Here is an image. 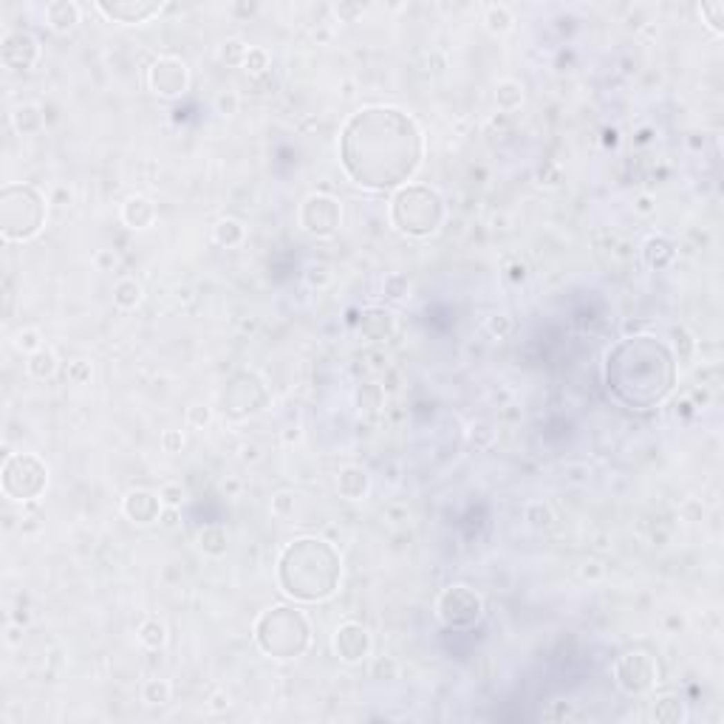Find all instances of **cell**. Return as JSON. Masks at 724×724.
Wrapping results in <instances>:
<instances>
[{
  "label": "cell",
  "mask_w": 724,
  "mask_h": 724,
  "mask_svg": "<svg viewBox=\"0 0 724 724\" xmlns=\"http://www.w3.org/2000/svg\"><path fill=\"white\" fill-rule=\"evenodd\" d=\"M405 216H394V224L413 235V238H425V235H433L441 224V216H444V204L439 198L436 190L430 187H408L402 190L397 198H394V207H390V213H402Z\"/></svg>",
  "instance_id": "obj_1"
},
{
  "label": "cell",
  "mask_w": 724,
  "mask_h": 724,
  "mask_svg": "<svg viewBox=\"0 0 724 724\" xmlns=\"http://www.w3.org/2000/svg\"><path fill=\"white\" fill-rule=\"evenodd\" d=\"M258 622L263 625H272L278 634L275 637H260L258 645L272 654V656H278V659H292L297 654H303L309 640H312V628H309V620L300 614L297 609H269L266 614L258 617Z\"/></svg>",
  "instance_id": "obj_2"
},
{
  "label": "cell",
  "mask_w": 724,
  "mask_h": 724,
  "mask_svg": "<svg viewBox=\"0 0 724 724\" xmlns=\"http://www.w3.org/2000/svg\"><path fill=\"white\" fill-rule=\"evenodd\" d=\"M481 597L470 589V586H450L439 594V602H436V611L441 617L444 625H452V628H464V625H473L478 617H481Z\"/></svg>",
  "instance_id": "obj_3"
},
{
  "label": "cell",
  "mask_w": 724,
  "mask_h": 724,
  "mask_svg": "<svg viewBox=\"0 0 724 724\" xmlns=\"http://www.w3.org/2000/svg\"><path fill=\"white\" fill-rule=\"evenodd\" d=\"M614 676H617V685L625 693H645V690L654 687L659 668H656V662L648 651H628L617 659Z\"/></svg>",
  "instance_id": "obj_4"
},
{
  "label": "cell",
  "mask_w": 724,
  "mask_h": 724,
  "mask_svg": "<svg viewBox=\"0 0 724 724\" xmlns=\"http://www.w3.org/2000/svg\"><path fill=\"white\" fill-rule=\"evenodd\" d=\"M340 218H343L340 201L331 198V196H323V193H312L303 201V207H300V224H303L306 232H312L317 238L334 235L337 227H340Z\"/></svg>",
  "instance_id": "obj_5"
},
{
  "label": "cell",
  "mask_w": 724,
  "mask_h": 724,
  "mask_svg": "<svg viewBox=\"0 0 724 724\" xmlns=\"http://www.w3.org/2000/svg\"><path fill=\"white\" fill-rule=\"evenodd\" d=\"M147 85L153 90L156 97H164V99H173V97H181L190 85V71L184 66V59L178 57H159L153 66H150V74H147Z\"/></svg>",
  "instance_id": "obj_6"
},
{
  "label": "cell",
  "mask_w": 724,
  "mask_h": 724,
  "mask_svg": "<svg viewBox=\"0 0 724 724\" xmlns=\"http://www.w3.org/2000/svg\"><path fill=\"white\" fill-rule=\"evenodd\" d=\"M0 54H3V63L9 68H32L40 63V40L32 35V32H23V28H17V32H9L3 37V48H0Z\"/></svg>",
  "instance_id": "obj_7"
},
{
  "label": "cell",
  "mask_w": 724,
  "mask_h": 724,
  "mask_svg": "<svg viewBox=\"0 0 724 724\" xmlns=\"http://www.w3.org/2000/svg\"><path fill=\"white\" fill-rule=\"evenodd\" d=\"M334 651L343 662H348V665H356V662H362L368 654H371V634L365 625H359V622H343L334 634Z\"/></svg>",
  "instance_id": "obj_8"
},
{
  "label": "cell",
  "mask_w": 724,
  "mask_h": 724,
  "mask_svg": "<svg viewBox=\"0 0 724 724\" xmlns=\"http://www.w3.org/2000/svg\"><path fill=\"white\" fill-rule=\"evenodd\" d=\"M162 498L156 493H150V490H131L122 501V512L139 526H147V524H153L159 521L162 515Z\"/></svg>",
  "instance_id": "obj_9"
},
{
  "label": "cell",
  "mask_w": 724,
  "mask_h": 724,
  "mask_svg": "<svg viewBox=\"0 0 724 724\" xmlns=\"http://www.w3.org/2000/svg\"><path fill=\"white\" fill-rule=\"evenodd\" d=\"M97 12L119 23H142L162 12V3H97Z\"/></svg>",
  "instance_id": "obj_10"
},
{
  "label": "cell",
  "mask_w": 724,
  "mask_h": 724,
  "mask_svg": "<svg viewBox=\"0 0 724 724\" xmlns=\"http://www.w3.org/2000/svg\"><path fill=\"white\" fill-rule=\"evenodd\" d=\"M79 17H82V9L74 3V0H54V3H46V23L59 35L74 32Z\"/></svg>",
  "instance_id": "obj_11"
},
{
  "label": "cell",
  "mask_w": 724,
  "mask_h": 724,
  "mask_svg": "<svg viewBox=\"0 0 724 724\" xmlns=\"http://www.w3.org/2000/svg\"><path fill=\"white\" fill-rule=\"evenodd\" d=\"M122 221L131 229H147L150 224L156 221V204L144 198V196H131L122 204Z\"/></svg>",
  "instance_id": "obj_12"
},
{
  "label": "cell",
  "mask_w": 724,
  "mask_h": 724,
  "mask_svg": "<svg viewBox=\"0 0 724 724\" xmlns=\"http://www.w3.org/2000/svg\"><path fill=\"white\" fill-rule=\"evenodd\" d=\"M368 487H371L368 473L362 470V467H356V464H348V467H343V470L337 473V490H340V495L348 498V501L365 498Z\"/></svg>",
  "instance_id": "obj_13"
},
{
  "label": "cell",
  "mask_w": 724,
  "mask_h": 724,
  "mask_svg": "<svg viewBox=\"0 0 724 724\" xmlns=\"http://www.w3.org/2000/svg\"><path fill=\"white\" fill-rule=\"evenodd\" d=\"M642 258H645V263L651 269H665V266L674 263L676 249H674V244L665 235H651L645 240V247H642Z\"/></svg>",
  "instance_id": "obj_14"
},
{
  "label": "cell",
  "mask_w": 724,
  "mask_h": 724,
  "mask_svg": "<svg viewBox=\"0 0 724 724\" xmlns=\"http://www.w3.org/2000/svg\"><path fill=\"white\" fill-rule=\"evenodd\" d=\"M57 368H59V359H57V354H54V348H48V345H43L40 351H35V354H28V362H26V371H28V377H35V379H51L54 374H57Z\"/></svg>",
  "instance_id": "obj_15"
},
{
  "label": "cell",
  "mask_w": 724,
  "mask_h": 724,
  "mask_svg": "<svg viewBox=\"0 0 724 724\" xmlns=\"http://www.w3.org/2000/svg\"><path fill=\"white\" fill-rule=\"evenodd\" d=\"M651 718L654 721H662V724H679L687 718V710H685V702L679 696H674V693H668V696H659L651 707Z\"/></svg>",
  "instance_id": "obj_16"
},
{
  "label": "cell",
  "mask_w": 724,
  "mask_h": 724,
  "mask_svg": "<svg viewBox=\"0 0 724 724\" xmlns=\"http://www.w3.org/2000/svg\"><path fill=\"white\" fill-rule=\"evenodd\" d=\"M139 642L144 645V648H150V651H159V648H164V642H167V625L159 620V617H144L142 622H139Z\"/></svg>",
  "instance_id": "obj_17"
},
{
  "label": "cell",
  "mask_w": 724,
  "mask_h": 724,
  "mask_svg": "<svg viewBox=\"0 0 724 724\" xmlns=\"http://www.w3.org/2000/svg\"><path fill=\"white\" fill-rule=\"evenodd\" d=\"M495 105L504 113H512L524 105V85L518 79H501L495 85Z\"/></svg>",
  "instance_id": "obj_18"
},
{
  "label": "cell",
  "mask_w": 724,
  "mask_h": 724,
  "mask_svg": "<svg viewBox=\"0 0 724 724\" xmlns=\"http://www.w3.org/2000/svg\"><path fill=\"white\" fill-rule=\"evenodd\" d=\"M244 238H247V229H244V224L235 221V218H221L213 227V240L218 247H224V249H232L238 244H244Z\"/></svg>",
  "instance_id": "obj_19"
},
{
  "label": "cell",
  "mask_w": 724,
  "mask_h": 724,
  "mask_svg": "<svg viewBox=\"0 0 724 724\" xmlns=\"http://www.w3.org/2000/svg\"><path fill=\"white\" fill-rule=\"evenodd\" d=\"M142 294H144V289H142V283L136 278H122V280H116V286H113V303L119 309L131 312V309H136L142 303Z\"/></svg>",
  "instance_id": "obj_20"
},
{
  "label": "cell",
  "mask_w": 724,
  "mask_h": 724,
  "mask_svg": "<svg viewBox=\"0 0 724 724\" xmlns=\"http://www.w3.org/2000/svg\"><path fill=\"white\" fill-rule=\"evenodd\" d=\"M227 532H224V526H204L201 532H198V549L204 552V555H209V558H221L224 552H227Z\"/></svg>",
  "instance_id": "obj_21"
},
{
  "label": "cell",
  "mask_w": 724,
  "mask_h": 724,
  "mask_svg": "<svg viewBox=\"0 0 724 724\" xmlns=\"http://www.w3.org/2000/svg\"><path fill=\"white\" fill-rule=\"evenodd\" d=\"M173 699V685L167 679H147L142 685V702L147 707H164Z\"/></svg>",
  "instance_id": "obj_22"
},
{
  "label": "cell",
  "mask_w": 724,
  "mask_h": 724,
  "mask_svg": "<svg viewBox=\"0 0 724 724\" xmlns=\"http://www.w3.org/2000/svg\"><path fill=\"white\" fill-rule=\"evenodd\" d=\"M12 119H15V128H17L23 136L40 133V128H43V111H40L37 105H20V108L12 113Z\"/></svg>",
  "instance_id": "obj_23"
},
{
  "label": "cell",
  "mask_w": 724,
  "mask_h": 724,
  "mask_svg": "<svg viewBox=\"0 0 724 724\" xmlns=\"http://www.w3.org/2000/svg\"><path fill=\"white\" fill-rule=\"evenodd\" d=\"M512 23H515V17H512L509 6H504V3L487 6V12H484V26H487L490 35H506L509 28H512Z\"/></svg>",
  "instance_id": "obj_24"
},
{
  "label": "cell",
  "mask_w": 724,
  "mask_h": 724,
  "mask_svg": "<svg viewBox=\"0 0 724 724\" xmlns=\"http://www.w3.org/2000/svg\"><path fill=\"white\" fill-rule=\"evenodd\" d=\"M524 521L535 529H549L555 524V509L546 501H529L524 506Z\"/></svg>",
  "instance_id": "obj_25"
},
{
  "label": "cell",
  "mask_w": 724,
  "mask_h": 724,
  "mask_svg": "<svg viewBox=\"0 0 724 724\" xmlns=\"http://www.w3.org/2000/svg\"><path fill=\"white\" fill-rule=\"evenodd\" d=\"M540 718L543 721H580V718H586L575 705L571 702H552V707H546L540 713Z\"/></svg>",
  "instance_id": "obj_26"
},
{
  "label": "cell",
  "mask_w": 724,
  "mask_h": 724,
  "mask_svg": "<svg viewBox=\"0 0 724 724\" xmlns=\"http://www.w3.org/2000/svg\"><path fill=\"white\" fill-rule=\"evenodd\" d=\"M247 54H249V46L244 40H227L221 46V59L227 66H244Z\"/></svg>",
  "instance_id": "obj_27"
},
{
  "label": "cell",
  "mask_w": 724,
  "mask_h": 724,
  "mask_svg": "<svg viewBox=\"0 0 724 724\" xmlns=\"http://www.w3.org/2000/svg\"><path fill=\"white\" fill-rule=\"evenodd\" d=\"M408 289H410V280L405 275H399V272H394V275H388L385 283H382V294L388 300H402L408 297Z\"/></svg>",
  "instance_id": "obj_28"
},
{
  "label": "cell",
  "mask_w": 724,
  "mask_h": 724,
  "mask_svg": "<svg viewBox=\"0 0 724 724\" xmlns=\"http://www.w3.org/2000/svg\"><path fill=\"white\" fill-rule=\"evenodd\" d=\"M15 348L23 351V354H35L43 348V334L37 328H23L17 331V337H15Z\"/></svg>",
  "instance_id": "obj_29"
},
{
  "label": "cell",
  "mask_w": 724,
  "mask_h": 724,
  "mask_svg": "<svg viewBox=\"0 0 724 724\" xmlns=\"http://www.w3.org/2000/svg\"><path fill=\"white\" fill-rule=\"evenodd\" d=\"M294 512V493L292 490H278L272 495V515L275 518H292Z\"/></svg>",
  "instance_id": "obj_30"
},
{
  "label": "cell",
  "mask_w": 724,
  "mask_h": 724,
  "mask_svg": "<svg viewBox=\"0 0 724 724\" xmlns=\"http://www.w3.org/2000/svg\"><path fill=\"white\" fill-rule=\"evenodd\" d=\"M470 444L475 450H490L495 444V430L490 425H484V421H478V425L470 428Z\"/></svg>",
  "instance_id": "obj_31"
},
{
  "label": "cell",
  "mask_w": 724,
  "mask_h": 724,
  "mask_svg": "<svg viewBox=\"0 0 724 724\" xmlns=\"http://www.w3.org/2000/svg\"><path fill=\"white\" fill-rule=\"evenodd\" d=\"M159 498H162V504L167 509H178L181 504H184L187 493H184V487H181V484H175V481H167V484L159 490Z\"/></svg>",
  "instance_id": "obj_32"
},
{
  "label": "cell",
  "mask_w": 724,
  "mask_h": 724,
  "mask_svg": "<svg viewBox=\"0 0 724 724\" xmlns=\"http://www.w3.org/2000/svg\"><path fill=\"white\" fill-rule=\"evenodd\" d=\"M484 328H487V334H490V337H495V340H506V337H509V331H512V320H509L506 314H493V317H487Z\"/></svg>",
  "instance_id": "obj_33"
},
{
  "label": "cell",
  "mask_w": 724,
  "mask_h": 724,
  "mask_svg": "<svg viewBox=\"0 0 724 724\" xmlns=\"http://www.w3.org/2000/svg\"><path fill=\"white\" fill-rule=\"evenodd\" d=\"M699 15L702 17H707V26L713 28L716 35H721L724 32V3H702L699 6Z\"/></svg>",
  "instance_id": "obj_34"
},
{
  "label": "cell",
  "mask_w": 724,
  "mask_h": 724,
  "mask_svg": "<svg viewBox=\"0 0 724 724\" xmlns=\"http://www.w3.org/2000/svg\"><path fill=\"white\" fill-rule=\"evenodd\" d=\"M526 275H529V269H526V263H524L521 258H509V260L504 263V278H506L509 283L521 286V283L526 280Z\"/></svg>",
  "instance_id": "obj_35"
},
{
  "label": "cell",
  "mask_w": 724,
  "mask_h": 724,
  "mask_svg": "<svg viewBox=\"0 0 724 724\" xmlns=\"http://www.w3.org/2000/svg\"><path fill=\"white\" fill-rule=\"evenodd\" d=\"M244 68H247L249 74L260 77V74L269 68V54H266L263 48H249V54H247V59H244Z\"/></svg>",
  "instance_id": "obj_36"
},
{
  "label": "cell",
  "mask_w": 724,
  "mask_h": 724,
  "mask_svg": "<svg viewBox=\"0 0 724 724\" xmlns=\"http://www.w3.org/2000/svg\"><path fill=\"white\" fill-rule=\"evenodd\" d=\"M397 674H399V665H397V659H390V656H379L371 668L374 679H397Z\"/></svg>",
  "instance_id": "obj_37"
},
{
  "label": "cell",
  "mask_w": 724,
  "mask_h": 724,
  "mask_svg": "<svg viewBox=\"0 0 724 724\" xmlns=\"http://www.w3.org/2000/svg\"><path fill=\"white\" fill-rule=\"evenodd\" d=\"M213 421V408L207 405H190L187 408V425L190 428H207Z\"/></svg>",
  "instance_id": "obj_38"
},
{
  "label": "cell",
  "mask_w": 724,
  "mask_h": 724,
  "mask_svg": "<svg viewBox=\"0 0 724 724\" xmlns=\"http://www.w3.org/2000/svg\"><path fill=\"white\" fill-rule=\"evenodd\" d=\"M66 377L74 382V385H85L88 379H90V365L85 359H77V362H68V371H66Z\"/></svg>",
  "instance_id": "obj_39"
},
{
  "label": "cell",
  "mask_w": 724,
  "mask_h": 724,
  "mask_svg": "<svg viewBox=\"0 0 724 724\" xmlns=\"http://www.w3.org/2000/svg\"><path fill=\"white\" fill-rule=\"evenodd\" d=\"M181 447H184V433L181 430H164L162 433V450L164 452L175 456V452H181Z\"/></svg>",
  "instance_id": "obj_40"
},
{
  "label": "cell",
  "mask_w": 724,
  "mask_h": 724,
  "mask_svg": "<svg viewBox=\"0 0 724 724\" xmlns=\"http://www.w3.org/2000/svg\"><path fill=\"white\" fill-rule=\"evenodd\" d=\"M306 280H309L312 286L323 289V286H328V283H331V272H328V266H323V263H314V266H309V272H306Z\"/></svg>",
  "instance_id": "obj_41"
},
{
  "label": "cell",
  "mask_w": 724,
  "mask_h": 724,
  "mask_svg": "<svg viewBox=\"0 0 724 724\" xmlns=\"http://www.w3.org/2000/svg\"><path fill=\"white\" fill-rule=\"evenodd\" d=\"M238 105H240V99H238L235 90H227V94H221V97L216 99V108H218V113H224V116L238 113Z\"/></svg>",
  "instance_id": "obj_42"
},
{
  "label": "cell",
  "mask_w": 724,
  "mask_h": 724,
  "mask_svg": "<svg viewBox=\"0 0 724 724\" xmlns=\"http://www.w3.org/2000/svg\"><path fill=\"white\" fill-rule=\"evenodd\" d=\"M229 705H232V702H229V693H227V690H216L213 696H209V702H207V710H209V713H227Z\"/></svg>",
  "instance_id": "obj_43"
},
{
  "label": "cell",
  "mask_w": 724,
  "mask_h": 724,
  "mask_svg": "<svg viewBox=\"0 0 724 724\" xmlns=\"http://www.w3.org/2000/svg\"><path fill=\"white\" fill-rule=\"evenodd\" d=\"M602 575H606V569H602L600 560H586V563L580 566V578H583V580H591V583H594V580H600Z\"/></svg>",
  "instance_id": "obj_44"
},
{
  "label": "cell",
  "mask_w": 724,
  "mask_h": 724,
  "mask_svg": "<svg viewBox=\"0 0 724 724\" xmlns=\"http://www.w3.org/2000/svg\"><path fill=\"white\" fill-rule=\"evenodd\" d=\"M634 209H637L640 216H651L654 213V196H640L637 204H634Z\"/></svg>",
  "instance_id": "obj_45"
},
{
  "label": "cell",
  "mask_w": 724,
  "mask_h": 724,
  "mask_svg": "<svg viewBox=\"0 0 724 724\" xmlns=\"http://www.w3.org/2000/svg\"><path fill=\"white\" fill-rule=\"evenodd\" d=\"M258 459H260L258 444H244V447H240V461H258Z\"/></svg>",
  "instance_id": "obj_46"
},
{
  "label": "cell",
  "mask_w": 724,
  "mask_h": 724,
  "mask_svg": "<svg viewBox=\"0 0 724 724\" xmlns=\"http://www.w3.org/2000/svg\"><path fill=\"white\" fill-rule=\"evenodd\" d=\"M71 201V193L66 190V187H57L54 193H51V204H57V207H66Z\"/></svg>",
  "instance_id": "obj_47"
},
{
  "label": "cell",
  "mask_w": 724,
  "mask_h": 724,
  "mask_svg": "<svg viewBox=\"0 0 724 724\" xmlns=\"http://www.w3.org/2000/svg\"><path fill=\"white\" fill-rule=\"evenodd\" d=\"M97 266H99V269H113V266H116L113 252H97Z\"/></svg>",
  "instance_id": "obj_48"
},
{
  "label": "cell",
  "mask_w": 724,
  "mask_h": 724,
  "mask_svg": "<svg viewBox=\"0 0 724 724\" xmlns=\"http://www.w3.org/2000/svg\"><path fill=\"white\" fill-rule=\"evenodd\" d=\"M6 642H9V645H20V642H23V631H20L17 625H9V631H6Z\"/></svg>",
  "instance_id": "obj_49"
},
{
  "label": "cell",
  "mask_w": 724,
  "mask_h": 724,
  "mask_svg": "<svg viewBox=\"0 0 724 724\" xmlns=\"http://www.w3.org/2000/svg\"><path fill=\"white\" fill-rule=\"evenodd\" d=\"M679 343L685 345V356H687V351L693 348V340L687 337V331H685V328H676V345H679Z\"/></svg>",
  "instance_id": "obj_50"
},
{
  "label": "cell",
  "mask_w": 724,
  "mask_h": 724,
  "mask_svg": "<svg viewBox=\"0 0 724 724\" xmlns=\"http://www.w3.org/2000/svg\"><path fill=\"white\" fill-rule=\"evenodd\" d=\"M362 12V6H337V15H345L348 20L354 17V15H359Z\"/></svg>",
  "instance_id": "obj_51"
},
{
  "label": "cell",
  "mask_w": 724,
  "mask_h": 724,
  "mask_svg": "<svg viewBox=\"0 0 724 724\" xmlns=\"http://www.w3.org/2000/svg\"><path fill=\"white\" fill-rule=\"evenodd\" d=\"M224 493H229V495H235V493H240V481H235V478H229V481H224Z\"/></svg>",
  "instance_id": "obj_52"
},
{
  "label": "cell",
  "mask_w": 724,
  "mask_h": 724,
  "mask_svg": "<svg viewBox=\"0 0 724 724\" xmlns=\"http://www.w3.org/2000/svg\"><path fill=\"white\" fill-rule=\"evenodd\" d=\"M300 439V430L297 428H286V433H283V441L286 444H292V441H297Z\"/></svg>",
  "instance_id": "obj_53"
},
{
  "label": "cell",
  "mask_w": 724,
  "mask_h": 724,
  "mask_svg": "<svg viewBox=\"0 0 724 724\" xmlns=\"http://www.w3.org/2000/svg\"><path fill=\"white\" fill-rule=\"evenodd\" d=\"M343 97H345V99H351V97H354V82H351V79H345V82H343Z\"/></svg>",
  "instance_id": "obj_54"
},
{
  "label": "cell",
  "mask_w": 724,
  "mask_h": 724,
  "mask_svg": "<svg viewBox=\"0 0 724 724\" xmlns=\"http://www.w3.org/2000/svg\"><path fill=\"white\" fill-rule=\"evenodd\" d=\"M164 524H167V526H173V524H175V509H167V515H164Z\"/></svg>",
  "instance_id": "obj_55"
}]
</instances>
